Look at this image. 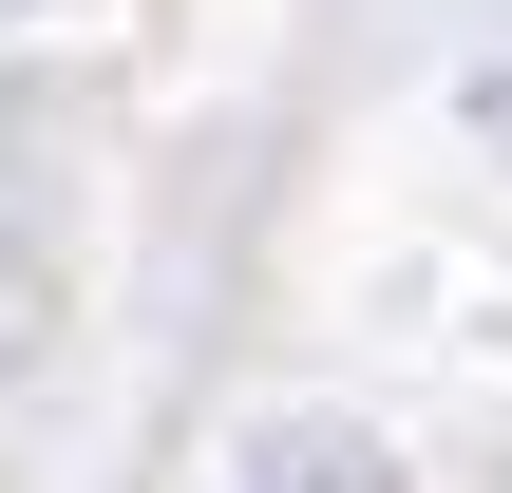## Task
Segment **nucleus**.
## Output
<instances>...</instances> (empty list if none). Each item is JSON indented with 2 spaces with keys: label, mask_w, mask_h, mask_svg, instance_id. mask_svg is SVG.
<instances>
[{
  "label": "nucleus",
  "mask_w": 512,
  "mask_h": 493,
  "mask_svg": "<svg viewBox=\"0 0 512 493\" xmlns=\"http://www.w3.org/2000/svg\"><path fill=\"white\" fill-rule=\"evenodd\" d=\"M247 493H399V475H380V437H342V418H285Z\"/></svg>",
  "instance_id": "1"
}]
</instances>
